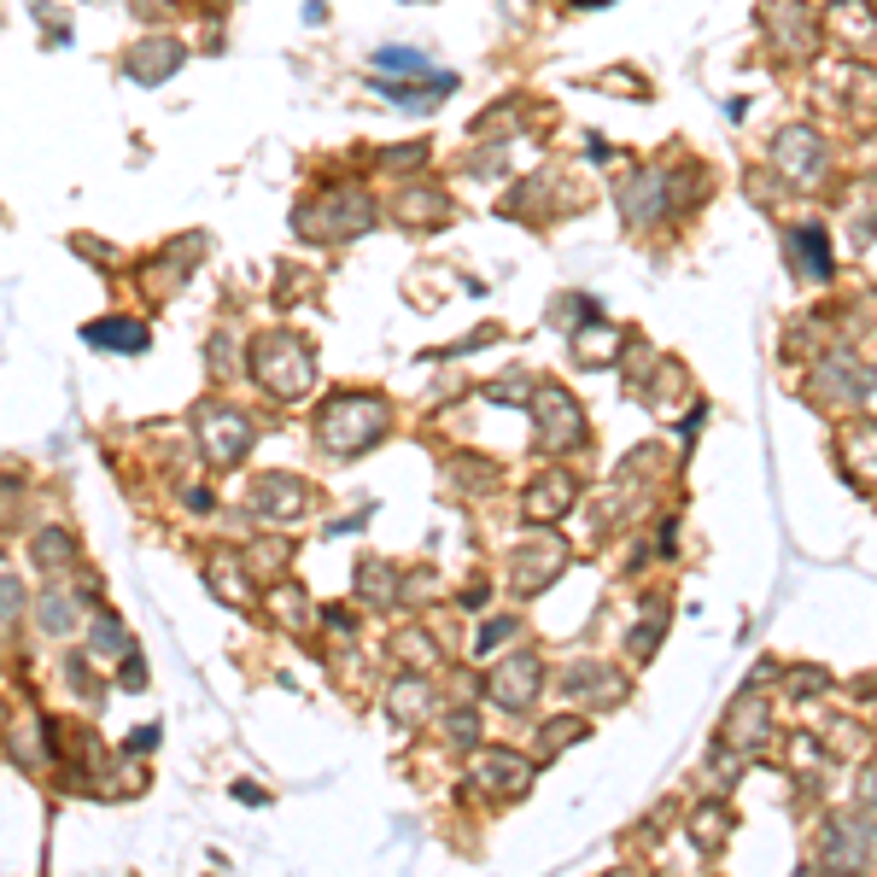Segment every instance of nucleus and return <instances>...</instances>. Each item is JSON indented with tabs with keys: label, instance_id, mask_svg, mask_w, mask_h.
I'll return each instance as SVG.
<instances>
[{
	"label": "nucleus",
	"instance_id": "obj_6",
	"mask_svg": "<svg viewBox=\"0 0 877 877\" xmlns=\"http://www.w3.org/2000/svg\"><path fill=\"white\" fill-rule=\"evenodd\" d=\"M42 620H48L53 631H65V626H71V608H65V603H48V608H42Z\"/></svg>",
	"mask_w": 877,
	"mask_h": 877
},
{
	"label": "nucleus",
	"instance_id": "obj_5",
	"mask_svg": "<svg viewBox=\"0 0 877 877\" xmlns=\"http://www.w3.org/2000/svg\"><path fill=\"white\" fill-rule=\"evenodd\" d=\"M88 644L100 649V656H117V649H124L129 638H124V626H117L112 615H100V620H94V638H88Z\"/></svg>",
	"mask_w": 877,
	"mask_h": 877
},
{
	"label": "nucleus",
	"instance_id": "obj_1",
	"mask_svg": "<svg viewBox=\"0 0 877 877\" xmlns=\"http://www.w3.org/2000/svg\"><path fill=\"white\" fill-rule=\"evenodd\" d=\"M176 65H181V48L170 42V35H147V42H135L124 53V71L135 76V83H165Z\"/></svg>",
	"mask_w": 877,
	"mask_h": 877
},
{
	"label": "nucleus",
	"instance_id": "obj_7",
	"mask_svg": "<svg viewBox=\"0 0 877 877\" xmlns=\"http://www.w3.org/2000/svg\"><path fill=\"white\" fill-rule=\"evenodd\" d=\"M12 615H18V585L7 580V585H0V620H12Z\"/></svg>",
	"mask_w": 877,
	"mask_h": 877
},
{
	"label": "nucleus",
	"instance_id": "obj_9",
	"mask_svg": "<svg viewBox=\"0 0 877 877\" xmlns=\"http://www.w3.org/2000/svg\"><path fill=\"white\" fill-rule=\"evenodd\" d=\"M129 7H135V12H140V18H153V12H158V7H165V0H129Z\"/></svg>",
	"mask_w": 877,
	"mask_h": 877
},
{
	"label": "nucleus",
	"instance_id": "obj_8",
	"mask_svg": "<svg viewBox=\"0 0 877 877\" xmlns=\"http://www.w3.org/2000/svg\"><path fill=\"white\" fill-rule=\"evenodd\" d=\"M140 679H147V672H140V661H124V685L140 690Z\"/></svg>",
	"mask_w": 877,
	"mask_h": 877
},
{
	"label": "nucleus",
	"instance_id": "obj_4",
	"mask_svg": "<svg viewBox=\"0 0 877 877\" xmlns=\"http://www.w3.org/2000/svg\"><path fill=\"white\" fill-rule=\"evenodd\" d=\"M71 556H76L71 533H59V526H48V533L35 539V562H42V567H71Z\"/></svg>",
	"mask_w": 877,
	"mask_h": 877
},
{
	"label": "nucleus",
	"instance_id": "obj_3",
	"mask_svg": "<svg viewBox=\"0 0 877 877\" xmlns=\"http://www.w3.org/2000/svg\"><path fill=\"white\" fill-rule=\"evenodd\" d=\"M83 340L88 345H117V352H140V345H147V328H140V322H88Z\"/></svg>",
	"mask_w": 877,
	"mask_h": 877
},
{
	"label": "nucleus",
	"instance_id": "obj_2",
	"mask_svg": "<svg viewBox=\"0 0 877 877\" xmlns=\"http://www.w3.org/2000/svg\"><path fill=\"white\" fill-rule=\"evenodd\" d=\"M199 439H206V451L217 457V462H234L240 451H247V421L240 416H229V410H199Z\"/></svg>",
	"mask_w": 877,
	"mask_h": 877
}]
</instances>
